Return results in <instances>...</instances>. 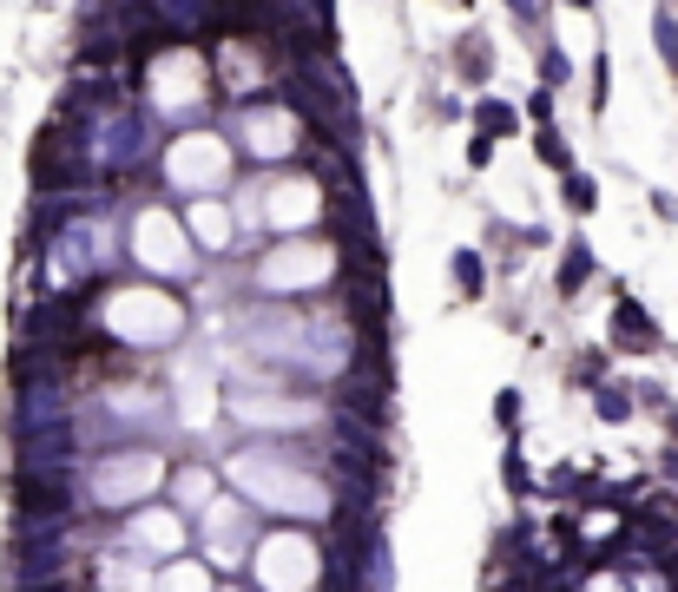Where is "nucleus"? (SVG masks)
<instances>
[{"label":"nucleus","instance_id":"nucleus-18","mask_svg":"<svg viewBox=\"0 0 678 592\" xmlns=\"http://www.w3.org/2000/svg\"><path fill=\"white\" fill-rule=\"evenodd\" d=\"M494 145H501V139L474 132V139H468V172H488V165H494Z\"/></svg>","mask_w":678,"mask_h":592},{"label":"nucleus","instance_id":"nucleus-3","mask_svg":"<svg viewBox=\"0 0 678 592\" xmlns=\"http://www.w3.org/2000/svg\"><path fill=\"white\" fill-rule=\"evenodd\" d=\"M330 277V250H316V244H284L277 257H264L257 264V283L264 290H310V283H323Z\"/></svg>","mask_w":678,"mask_h":592},{"label":"nucleus","instance_id":"nucleus-13","mask_svg":"<svg viewBox=\"0 0 678 592\" xmlns=\"http://www.w3.org/2000/svg\"><path fill=\"white\" fill-rule=\"evenodd\" d=\"M211 487H218V481H211V468H185V474H178V507H205Z\"/></svg>","mask_w":678,"mask_h":592},{"label":"nucleus","instance_id":"nucleus-4","mask_svg":"<svg viewBox=\"0 0 678 592\" xmlns=\"http://www.w3.org/2000/svg\"><path fill=\"white\" fill-rule=\"evenodd\" d=\"M132 540H145L139 553H165V560H178V553H185V520L165 514V507H139V514H132Z\"/></svg>","mask_w":678,"mask_h":592},{"label":"nucleus","instance_id":"nucleus-7","mask_svg":"<svg viewBox=\"0 0 678 592\" xmlns=\"http://www.w3.org/2000/svg\"><path fill=\"white\" fill-rule=\"evenodd\" d=\"M586 277H593V250H586L580 237H573L567 257H560V277H553V290H560V296H580V290H586Z\"/></svg>","mask_w":678,"mask_h":592},{"label":"nucleus","instance_id":"nucleus-21","mask_svg":"<svg viewBox=\"0 0 678 592\" xmlns=\"http://www.w3.org/2000/svg\"><path fill=\"white\" fill-rule=\"evenodd\" d=\"M494 421H501V428H514V421H521V395H514V389H501V402H494Z\"/></svg>","mask_w":678,"mask_h":592},{"label":"nucleus","instance_id":"nucleus-6","mask_svg":"<svg viewBox=\"0 0 678 592\" xmlns=\"http://www.w3.org/2000/svg\"><path fill=\"white\" fill-rule=\"evenodd\" d=\"M191 244H198V250H231V211H224V204H211V198H198V204H191Z\"/></svg>","mask_w":678,"mask_h":592},{"label":"nucleus","instance_id":"nucleus-14","mask_svg":"<svg viewBox=\"0 0 678 592\" xmlns=\"http://www.w3.org/2000/svg\"><path fill=\"white\" fill-rule=\"evenodd\" d=\"M534 145H540V158H547L553 172H567V145H560V132H553V119H547V125H534Z\"/></svg>","mask_w":678,"mask_h":592},{"label":"nucleus","instance_id":"nucleus-5","mask_svg":"<svg viewBox=\"0 0 678 592\" xmlns=\"http://www.w3.org/2000/svg\"><path fill=\"white\" fill-rule=\"evenodd\" d=\"M613 343L632 349V356H652V349H659V323H652L632 296H619V310H613Z\"/></svg>","mask_w":678,"mask_h":592},{"label":"nucleus","instance_id":"nucleus-17","mask_svg":"<svg viewBox=\"0 0 678 592\" xmlns=\"http://www.w3.org/2000/svg\"><path fill=\"white\" fill-rule=\"evenodd\" d=\"M593 408H600L606 421H626V415H632V395H619V389H600V395H593Z\"/></svg>","mask_w":678,"mask_h":592},{"label":"nucleus","instance_id":"nucleus-22","mask_svg":"<svg viewBox=\"0 0 678 592\" xmlns=\"http://www.w3.org/2000/svg\"><path fill=\"white\" fill-rule=\"evenodd\" d=\"M567 7H593V0H567Z\"/></svg>","mask_w":678,"mask_h":592},{"label":"nucleus","instance_id":"nucleus-1","mask_svg":"<svg viewBox=\"0 0 678 592\" xmlns=\"http://www.w3.org/2000/svg\"><path fill=\"white\" fill-rule=\"evenodd\" d=\"M165 454H152V448H119L99 468V500H112V507H139L145 494H152L158 481H165Z\"/></svg>","mask_w":678,"mask_h":592},{"label":"nucleus","instance_id":"nucleus-19","mask_svg":"<svg viewBox=\"0 0 678 592\" xmlns=\"http://www.w3.org/2000/svg\"><path fill=\"white\" fill-rule=\"evenodd\" d=\"M652 33H659V53L678 66V20H672V14H659V20H652Z\"/></svg>","mask_w":678,"mask_h":592},{"label":"nucleus","instance_id":"nucleus-9","mask_svg":"<svg viewBox=\"0 0 678 592\" xmlns=\"http://www.w3.org/2000/svg\"><path fill=\"white\" fill-rule=\"evenodd\" d=\"M461 79H468V86H488L494 79V47L481 33H461Z\"/></svg>","mask_w":678,"mask_h":592},{"label":"nucleus","instance_id":"nucleus-16","mask_svg":"<svg viewBox=\"0 0 678 592\" xmlns=\"http://www.w3.org/2000/svg\"><path fill=\"white\" fill-rule=\"evenodd\" d=\"M540 79H547V86H567V79H573V66H567V53H560V47H540Z\"/></svg>","mask_w":678,"mask_h":592},{"label":"nucleus","instance_id":"nucleus-20","mask_svg":"<svg viewBox=\"0 0 678 592\" xmlns=\"http://www.w3.org/2000/svg\"><path fill=\"white\" fill-rule=\"evenodd\" d=\"M527 119H534V125H547V119H553V86H547V79H540V93L527 99Z\"/></svg>","mask_w":678,"mask_h":592},{"label":"nucleus","instance_id":"nucleus-10","mask_svg":"<svg viewBox=\"0 0 678 592\" xmlns=\"http://www.w3.org/2000/svg\"><path fill=\"white\" fill-rule=\"evenodd\" d=\"M455 290H461V296H481V290H488V257H481V250H468V244L455 250Z\"/></svg>","mask_w":678,"mask_h":592},{"label":"nucleus","instance_id":"nucleus-11","mask_svg":"<svg viewBox=\"0 0 678 592\" xmlns=\"http://www.w3.org/2000/svg\"><path fill=\"white\" fill-rule=\"evenodd\" d=\"M145 224H152V231H165V257H172V264H185L191 250L178 244V218H165V211H145ZM139 250L145 257H158V237H139Z\"/></svg>","mask_w":678,"mask_h":592},{"label":"nucleus","instance_id":"nucleus-12","mask_svg":"<svg viewBox=\"0 0 678 592\" xmlns=\"http://www.w3.org/2000/svg\"><path fill=\"white\" fill-rule=\"evenodd\" d=\"M560 178H567V185H560V198H567V211H573V218H586V211H600V185H593L586 172H573V165H567Z\"/></svg>","mask_w":678,"mask_h":592},{"label":"nucleus","instance_id":"nucleus-2","mask_svg":"<svg viewBox=\"0 0 678 592\" xmlns=\"http://www.w3.org/2000/svg\"><path fill=\"white\" fill-rule=\"evenodd\" d=\"M231 178V152H224L218 132H185V139L172 145V185L185 191H211Z\"/></svg>","mask_w":678,"mask_h":592},{"label":"nucleus","instance_id":"nucleus-15","mask_svg":"<svg viewBox=\"0 0 678 592\" xmlns=\"http://www.w3.org/2000/svg\"><path fill=\"white\" fill-rule=\"evenodd\" d=\"M501 474H507V487H514V494H534V481H527V461H521V448H514V441H507V461H501Z\"/></svg>","mask_w":678,"mask_h":592},{"label":"nucleus","instance_id":"nucleus-8","mask_svg":"<svg viewBox=\"0 0 678 592\" xmlns=\"http://www.w3.org/2000/svg\"><path fill=\"white\" fill-rule=\"evenodd\" d=\"M474 132H488V139H514V132H521V112L507 106V99H481V106H474Z\"/></svg>","mask_w":678,"mask_h":592}]
</instances>
